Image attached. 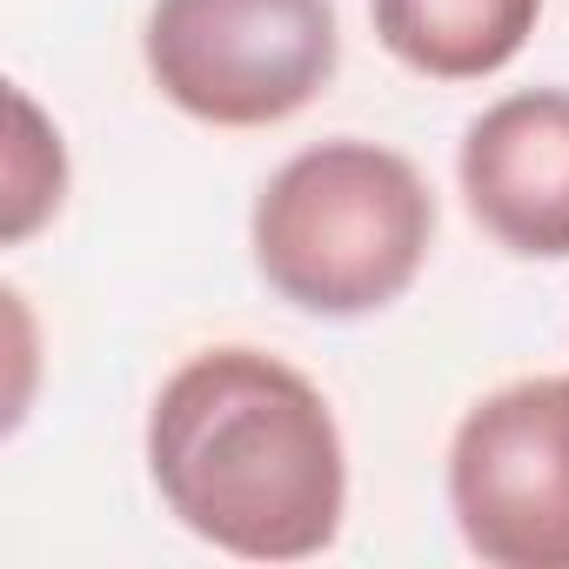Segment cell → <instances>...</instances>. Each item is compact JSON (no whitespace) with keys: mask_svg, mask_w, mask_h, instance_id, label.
Returning a JSON list of instances; mask_svg holds the SVG:
<instances>
[{"mask_svg":"<svg viewBox=\"0 0 569 569\" xmlns=\"http://www.w3.org/2000/svg\"><path fill=\"white\" fill-rule=\"evenodd\" d=\"M168 516L241 562H309L342 536L349 449L329 396L268 349L188 356L148 409Z\"/></svg>","mask_w":569,"mask_h":569,"instance_id":"cell-1","label":"cell"},{"mask_svg":"<svg viewBox=\"0 0 569 569\" xmlns=\"http://www.w3.org/2000/svg\"><path fill=\"white\" fill-rule=\"evenodd\" d=\"M254 274L322 322L396 309L436 248V194L422 168L382 141H316L289 154L248 214Z\"/></svg>","mask_w":569,"mask_h":569,"instance_id":"cell-2","label":"cell"},{"mask_svg":"<svg viewBox=\"0 0 569 569\" xmlns=\"http://www.w3.org/2000/svg\"><path fill=\"white\" fill-rule=\"evenodd\" d=\"M148 81L188 121H296L342 68L336 0H154L141 34Z\"/></svg>","mask_w":569,"mask_h":569,"instance_id":"cell-3","label":"cell"},{"mask_svg":"<svg viewBox=\"0 0 569 569\" xmlns=\"http://www.w3.org/2000/svg\"><path fill=\"white\" fill-rule=\"evenodd\" d=\"M449 516L489 569H569V376L469 402L449 436Z\"/></svg>","mask_w":569,"mask_h":569,"instance_id":"cell-4","label":"cell"},{"mask_svg":"<svg viewBox=\"0 0 569 569\" xmlns=\"http://www.w3.org/2000/svg\"><path fill=\"white\" fill-rule=\"evenodd\" d=\"M476 228L522 261H569V88L489 101L456 148Z\"/></svg>","mask_w":569,"mask_h":569,"instance_id":"cell-5","label":"cell"},{"mask_svg":"<svg viewBox=\"0 0 569 569\" xmlns=\"http://www.w3.org/2000/svg\"><path fill=\"white\" fill-rule=\"evenodd\" d=\"M376 41L422 81H489L502 74L536 21L542 0H369Z\"/></svg>","mask_w":569,"mask_h":569,"instance_id":"cell-6","label":"cell"},{"mask_svg":"<svg viewBox=\"0 0 569 569\" xmlns=\"http://www.w3.org/2000/svg\"><path fill=\"white\" fill-rule=\"evenodd\" d=\"M8 108H14V141H8V241L21 248L68 201V148H61V128L41 114V101L28 88H14Z\"/></svg>","mask_w":569,"mask_h":569,"instance_id":"cell-7","label":"cell"}]
</instances>
